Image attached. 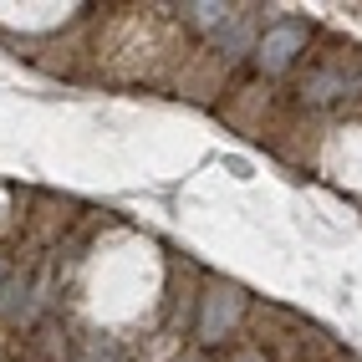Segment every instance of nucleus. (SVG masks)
I'll return each instance as SVG.
<instances>
[{
	"mask_svg": "<svg viewBox=\"0 0 362 362\" xmlns=\"http://www.w3.org/2000/svg\"><path fill=\"white\" fill-rule=\"evenodd\" d=\"M306 41H311V26H306V21H276V26H265V31L255 36L250 62H255L260 77H281L286 66H296V57L306 52Z\"/></svg>",
	"mask_w": 362,
	"mask_h": 362,
	"instance_id": "f257e3e1",
	"label": "nucleus"
},
{
	"mask_svg": "<svg viewBox=\"0 0 362 362\" xmlns=\"http://www.w3.org/2000/svg\"><path fill=\"white\" fill-rule=\"evenodd\" d=\"M235 362H265V357H255V352H240V357H235Z\"/></svg>",
	"mask_w": 362,
	"mask_h": 362,
	"instance_id": "6e6552de",
	"label": "nucleus"
},
{
	"mask_svg": "<svg viewBox=\"0 0 362 362\" xmlns=\"http://www.w3.org/2000/svg\"><path fill=\"white\" fill-rule=\"evenodd\" d=\"M179 16L189 21L194 31H204V36H214L225 26V21L235 16V6H225V0H189V6H179Z\"/></svg>",
	"mask_w": 362,
	"mask_h": 362,
	"instance_id": "39448f33",
	"label": "nucleus"
},
{
	"mask_svg": "<svg viewBox=\"0 0 362 362\" xmlns=\"http://www.w3.org/2000/svg\"><path fill=\"white\" fill-rule=\"evenodd\" d=\"M77 362H123V352H117L112 342H103V337H87L82 342V357Z\"/></svg>",
	"mask_w": 362,
	"mask_h": 362,
	"instance_id": "423d86ee",
	"label": "nucleus"
},
{
	"mask_svg": "<svg viewBox=\"0 0 362 362\" xmlns=\"http://www.w3.org/2000/svg\"><path fill=\"white\" fill-rule=\"evenodd\" d=\"M255 36H260V31H255V21H245V16L235 11L209 41L220 46V57H225V62H240V57H250V52H255Z\"/></svg>",
	"mask_w": 362,
	"mask_h": 362,
	"instance_id": "20e7f679",
	"label": "nucleus"
},
{
	"mask_svg": "<svg viewBox=\"0 0 362 362\" xmlns=\"http://www.w3.org/2000/svg\"><path fill=\"white\" fill-rule=\"evenodd\" d=\"M245 296L235 286H209L204 291V311H199V342H225V332L240 322Z\"/></svg>",
	"mask_w": 362,
	"mask_h": 362,
	"instance_id": "f03ea898",
	"label": "nucleus"
},
{
	"mask_svg": "<svg viewBox=\"0 0 362 362\" xmlns=\"http://www.w3.org/2000/svg\"><path fill=\"white\" fill-rule=\"evenodd\" d=\"M352 87H357V77L332 71V66H317V71H306V82H301V103L306 107H332V103L352 98Z\"/></svg>",
	"mask_w": 362,
	"mask_h": 362,
	"instance_id": "7ed1b4c3",
	"label": "nucleus"
},
{
	"mask_svg": "<svg viewBox=\"0 0 362 362\" xmlns=\"http://www.w3.org/2000/svg\"><path fill=\"white\" fill-rule=\"evenodd\" d=\"M6 281H11V260H6V255H0V286H6Z\"/></svg>",
	"mask_w": 362,
	"mask_h": 362,
	"instance_id": "0eeeda50",
	"label": "nucleus"
}]
</instances>
